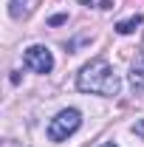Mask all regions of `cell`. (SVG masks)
Returning a JSON list of instances; mask_svg holds the SVG:
<instances>
[{"label":"cell","mask_w":144,"mask_h":147,"mask_svg":"<svg viewBox=\"0 0 144 147\" xmlns=\"http://www.w3.org/2000/svg\"><path fill=\"white\" fill-rule=\"evenodd\" d=\"M76 88L85 91V93H99V96H119L122 82H119L116 71L110 68L105 59H93V62H88V65L79 71Z\"/></svg>","instance_id":"cell-1"},{"label":"cell","mask_w":144,"mask_h":147,"mask_svg":"<svg viewBox=\"0 0 144 147\" xmlns=\"http://www.w3.org/2000/svg\"><path fill=\"white\" fill-rule=\"evenodd\" d=\"M79 125H82V113L79 110H73V108L59 110L54 119L48 122V139L51 142H65L71 133L79 130Z\"/></svg>","instance_id":"cell-2"},{"label":"cell","mask_w":144,"mask_h":147,"mask_svg":"<svg viewBox=\"0 0 144 147\" xmlns=\"http://www.w3.org/2000/svg\"><path fill=\"white\" fill-rule=\"evenodd\" d=\"M23 65L28 71H34V74H51L54 71V54L45 45H31L23 54Z\"/></svg>","instance_id":"cell-3"},{"label":"cell","mask_w":144,"mask_h":147,"mask_svg":"<svg viewBox=\"0 0 144 147\" xmlns=\"http://www.w3.org/2000/svg\"><path fill=\"white\" fill-rule=\"evenodd\" d=\"M130 85H133V91H144V54L136 59V65L130 71Z\"/></svg>","instance_id":"cell-4"},{"label":"cell","mask_w":144,"mask_h":147,"mask_svg":"<svg viewBox=\"0 0 144 147\" xmlns=\"http://www.w3.org/2000/svg\"><path fill=\"white\" fill-rule=\"evenodd\" d=\"M31 11V0H9V14L14 20H23Z\"/></svg>","instance_id":"cell-5"},{"label":"cell","mask_w":144,"mask_h":147,"mask_svg":"<svg viewBox=\"0 0 144 147\" xmlns=\"http://www.w3.org/2000/svg\"><path fill=\"white\" fill-rule=\"evenodd\" d=\"M141 14H133V17H127V20H122V23H116V31L119 34H133L139 26H141Z\"/></svg>","instance_id":"cell-6"},{"label":"cell","mask_w":144,"mask_h":147,"mask_svg":"<svg viewBox=\"0 0 144 147\" xmlns=\"http://www.w3.org/2000/svg\"><path fill=\"white\" fill-rule=\"evenodd\" d=\"M68 20V14H57V17H51V26H59V23H65Z\"/></svg>","instance_id":"cell-7"},{"label":"cell","mask_w":144,"mask_h":147,"mask_svg":"<svg viewBox=\"0 0 144 147\" xmlns=\"http://www.w3.org/2000/svg\"><path fill=\"white\" fill-rule=\"evenodd\" d=\"M136 133H139V136H144V122H139V125H136Z\"/></svg>","instance_id":"cell-8"},{"label":"cell","mask_w":144,"mask_h":147,"mask_svg":"<svg viewBox=\"0 0 144 147\" xmlns=\"http://www.w3.org/2000/svg\"><path fill=\"white\" fill-rule=\"evenodd\" d=\"M102 147H116V144H110V142H108V144H102Z\"/></svg>","instance_id":"cell-9"}]
</instances>
